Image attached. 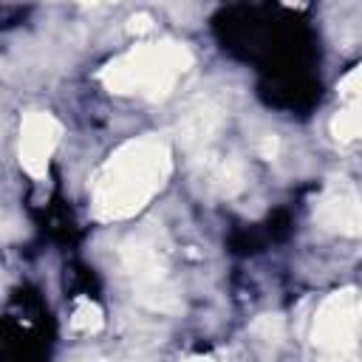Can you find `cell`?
I'll return each instance as SVG.
<instances>
[{"instance_id":"1","label":"cell","mask_w":362,"mask_h":362,"mask_svg":"<svg viewBox=\"0 0 362 362\" xmlns=\"http://www.w3.org/2000/svg\"><path fill=\"white\" fill-rule=\"evenodd\" d=\"M173 150L161 136H139L119 144L96 170L90 212L99 221H124L141 212L167 184Z\"/></svg>"},{"instance_id":"2","label":"cell","mask_w":362,"mask_h":362,"mask_svg":"<svg viewBox=\"0 0 362 362\" xmlns=\"http://www.w3.org/2000/svg\"><path fill=\"white\" fill-rule=\"evenodd\" d=\"M189 65L192 54L184 42H141L113 57L99 71V82L116 96H141L147 102H161L170 96L175 82L189 71Z\"/></svg>"},{"instance_id":"3","label":"cell","mask_w":362,"mask_h":362,"mask_svg":"<svg viewBox=\"0 0 362 362\" xmlns=\"http://www.w3.org/2000/svg\"><path fill=\"white\" fill-rule=\"evenodd\" d=\"M122 263L133 280V291L139 303H144L153 311H178V294L173 288L170 272L158 255V246L153 240L136 238L122 249Z\"/></svg>"},{"instance_id":"4","label":"cell","mask_w":362,"mask_h":362,"mask_svg":"<svg viewBox=\"0 0 362 362\" xmlns=\"http://www.w3.org/2000/svg\"><path fill=\"white\" fill-rule=\"evenodd\" d=\"M362 328V294L356 288H339L322 300L314 317L311 342L322 351L342 354L354 348Z\"/></svg>"},{"instance_id":"5","label":"cell","mask_w":362,"mask_h":362,"mask_svg":"<svg viewBox=\"0 0 362 362\" xmlns=\"http://www.w3.org/2000/svg\"><path fill=\"white\" fill-rule=\"evenodd\" d=\"M62 124L45 113V110H31L20 122V139H17V161L31 178H45L51 156L59 144Z\"/></svg>"},{"instance_id":"6","label":"cell","mask_w":362,"mask_h":362,"mask_svg":"<svg viewBox=\"0 0 362 362\" xmlns=\"http://www.w3.org/2000/svg\"><path fill=\"white\" fill-rule=\"evenodd\" d=\"M314 221L334 235H362V195L348 178H331L314 204Z\"/></svg>"},{"instance_id":"7","label":"cell","mask_w":362,"mask_h":362,"mask_svg":"<svg viewBox=\"0 0 362 362\" xmlns=\"http://www.w3.org/2000/svg\"><path fill=\"white\" fill-rule=\"evenodd\" d=\"M337 93H339V110L331 122V133L337 141H354V139H362V62L356 68H351L339 85H337Z\"/></svg>"},{"instance_id":"8","label":"cell","mask_w":362,"mask_h":362,"mask_svg":"<svg viewBox=\"0 0 362 362\" xmlns=\"http://www.w3.org/2000/svg\"><path fill=\"white\" fill-rule=\"evenodd\" d=\"M71 325L79 331H99L102 328V311L96 303L90 300H79L74 314H71Z\"/></svg>"},{"instance_id":"9","label":"cell","mask_w":362,"mask_h":362,"mask_svg":"<svg viewBox=\"0 0 362 362\" xmlns=\"http://www.w3.org/2000/svg\"><path fill=\"white\" fill-rule=\"evenodd\" d=\"M252 331L260 334L263 339H277L280 331H283V322H280V317H260V320L252 325Z\"/></svg>"},{"instance_id":"10","label":"cell","mask_w":362,"mask_h":362,"mask_svg":"<svg viewBox=\"0 0 362 362\" xmlns=\"http://www.w3.org/2000/svg\"><path fill=\"white\" fill-rule=\"evenodd\" d=\"M150 28H153V17L144 14V11H141V14H133V17L127 20V31H130V34H141V31H150Z\"/></svg>"}]
</instances>
